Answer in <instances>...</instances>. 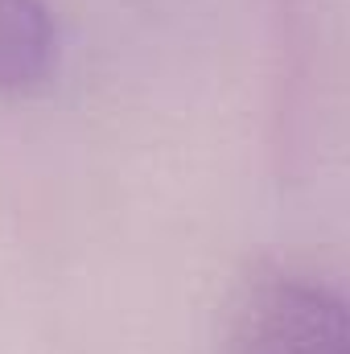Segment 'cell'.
<instances>
[{"label": "cell", "mask_w": 350, "mask_h": 354, "mask_svg": "<svg viewBox=\"0 0 350 354\" xmlns=\"http://www.w3.org/2000/svg\"><path fill=\"white\" fill-rule=\"evenodd\" d=\"M58 58V29L46 0H0V91L37 87Z\"/></svg>", "instance_id": "7a4b0ae2"}, {"label": "cell", "mask_w": 350, "mask_h": 354, "mask_svg": "<svg viewBox=\"0 0 350 354\" xmlns=\"http://www.w3.org/2000/svg\"><path fill=\"white\" fill-rule=\"evenodd\" d=\"M223 346L227 354H350L347 305L313 276L260 272L235 288Z\"/></svg>", "instance_id": "6da1fadb"}]
</instances>
